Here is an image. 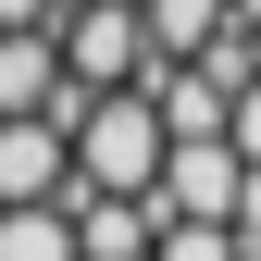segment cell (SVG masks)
<instances>
[{"label":"cell","mask_w":261,"mask_h":261,"mask_svg":"<svg viewBox=\"0 0 261 261\" xmlns=\"http://www.w3.org/2000/svg\"><path fill=\"white\" fill-rule=\"evenodd\" d=\"M162 162H174V137H162L149 87H124L75 124V199H162Z\"/></svg>","instance_id":"cell-1"},{"label":"cell","mask_w":261,"mask_h":261,"mask_svg":"<svg viewBox=\"0 0 261 261\" xmlns=\"http://www.w3.org/2000/svg\"><path fill=\"white\" fill-rule=\"evenodd\" d=\"M62 75H75L87 100H124V87H149V75H162L149 13H137V0H87V13H62Z\"/></svg>","instance_id":"cell-2"},{"label":"cell","mask_w":261,"mask_h":261,"mask_svg":"<svg viewBox=\"0 0 261 261\" xmlns=\"http://www.w3.org/2000/svg\"><path fill=\"white\" fill-rule=\"evenodd\" d=\"M62 199H75V137L50 112L0 124V212H62Z\"/></svg>","instance_id":"cell-3"},{"label":"cell","mask_w":261,"mask_h":261,"mask_svg":"<svg viewBox=\"0 0 261 261\" xmlns=\"http://www.w3.org/2000/svg\"><path fill=\"white\" fill-rule=\"evenodd\" d=\"M237 199H249V162H237V137H199V149H174L162 162V224H237Z\"/></svg>","instance_id":"cell-4"},{"label":"cell","mask_w":261,"mask_h":261,"mask_svg":"<svg viewBox=\"0 0 261 261\" xmlns=\"http://www.w3.org/2000/svg\"><path fill=\"white\" fill-rule=\"evenodd\" d=\"M149 112H162V137H174V149H199V137L237 124V87H224L212 62H162V75H149Z\"/></svg>","instance_id":"cell-5"},{"label":"cell","mask_w":261,"mask_h":261,"mask_svg":"<svg viewBox=\"0 0 261 261\" xmlns=\"http://www.w3.org/2000/svg\"><path fill=\"white\" fill-rule=\"evenodd\" d=\"M137 13H149V50H162V62H199L224 25H237L224 0H137Z\"/></svg>","instance_id":"cell-6"},{"label":"cell","mask_w":261,"mask_h":261,"mask_svg":"<svg viewBox=\"0 0 261 261\" xmlns=\"http://www.w3.org/2000/svg\"><path fill=\"white\" fill-rule=\"evenodd\" d=\"M0 261H87L75 212H0Z\"/></svg>","instance_id":"cell-7"},{"label":"cell","mask_w":261,"mask_h":261,"mask_svg":"<svg viewBox=\"0 0 261 261\" xmlns=\"http://www.w3.org/2000/svg\"><path fill=\"white\" fill-rule=\"evenodd\" d=\"M149 261H249V237H237V224H162Z\"/></svg>","instance_id":"cell-8"},{"label":"cell","mask_w":261,"mask_h":261,"mask_svg":"<svg viewBox=\"0 0 261 261\" xmlns=\"http://www.w3.org/2000/svg\"><path fill=\"white\" fill-rule=\"evenodd\" d=\"M62 13L75 0H0V38H62Z\"/></svg>","instance_id":"cell-9"},{"label":"cell","mask_w":261,"mask_h":261,"mask_svg":"<svg viewBox=\"0 0 261 261\" xmlns=\"http://www.w3.org/2000/svg\"><path fill=\"white\" fill-rule=\"evenodd\" d=\"M224 137H237V162H261V87H237V124Z\"/></svg>","instance_id":"cell-10"},{"label":"cell","mask_w":261,"mask_h":261,"mask_svg":"<svg viewBox=\"0 0 261 261\" xmlns=\"http://www.w3.org/2000/svg\"><path fill=\"white\" fill-rule=\"evenodd\" d=\"M224 13H237V25H249V38H261V0H224Z\"/></svg>","instance_id":"cell-11"}]
</instances>
